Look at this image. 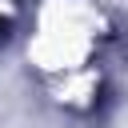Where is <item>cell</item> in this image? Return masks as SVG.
<instances>
[{"instance_id":"cell-1","label":"cell","mask_w":128,"mask_h":128,"mask_svg":"<svg viewBox=\"0 0 128 128\" xmlns=\"http://www.w3.org/2000/svg\"><path fill=\"white\" fill-rule=\"evenodd\" d=\"M0 32H4V20H0Z\"/></svg>"}]
</instances>
